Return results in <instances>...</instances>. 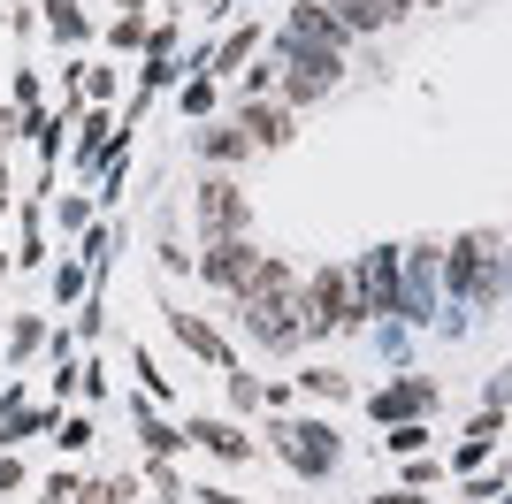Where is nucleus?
<instances>
[{
  "label": "nucleus",
  "instance_id": "7",
  "mask_svg": "<svg viewBox=\"0 0 512 504\" xmlns=\"http://www.w3.org/2000/svg\"><path fill=\"white\" fill-rule=\"evenodd\" d=\"M299 39H314L321 54H329V46H337L344 31H337V23H329V16H321V8H299Z\"/></svg>",
  "mask_w": 512,
  "mask_h": 504
},
{
  "label": "nucleus",
  "instance_id": "3",
  "mask_svg": "<svg viewBox=\"0 0 512 504\" xmlns=\"http://www.w3.org/2000/svg\"><path fill=\"white\" fill-rule=\"evenodd\" d=\"M337 321H352L344 275H314V298H306V329H337Z\"/></svg>",
  "mask_w": 512,
  "mask_h": 504
},
{
  "label": "nucleus",
  "instance_id": "9",
  "mask_svg": "<svg viewBox=\"0 0 512 504\" xmlns=\"http://www.w3.org/2000/svg\"><path fill=\"white\" fill-rule=\"evenodd\" d=\"M390 8H421V0H390Z\"/></svg>",
  "mask_w": 512,
  "mask_h": 504
},
{
  "label": "nucleus",
  "instance_id": "1",
  "mask_svg": "<svg viewBox=\"0 0 512 504\" xmlns=\"http://www.w3.org/2000/svg\"><path fill=\"white\" fill-rule=\"evenodd\" d=\"M245 314H253V329L268 336V344H291V268L260 260L253 283H245Z\"/></svg>",
  "mask_w": 512,
  "mask_h": 504
},
{
  "label": "nucleus",
  "instance_id": "5",
  "mask_svg": "<svg viewBox=\"0 0 512 504\" xmlns=\"http://www.w3.org/2000/svg\"><path fill=\"white\" fill-rule=\"evenodd\" d=\"M337 16L352 23V31H375V23H390L398 8H390V0H337Z\"/></svg>",
  "mask_w": 512,
  "mask_h": 504
},
{
  "label": "nucleus",
  "instance_id": "2",
  "mask_svg": "<svg viewBox=\"0 0 512 504\" xmlns=\"http://www.w3.org/2000/svg\"><path fill=\"white\" fill-rule=\"evenodd\" d=\"M199 222H207L214 245H230L237 222H245V207H237V184H207V191H199Z\"/></svg>",
  "mask_w": 512,
  "mask_h": 504
},
{
  "label": "nucleus",
  "instance_id": "4",
  "mask_svg": "<svg viewBox=\"0 0 512 504\" xmlns=\"http://www.w3.org/2000/svg\"><path fill=\"white\" fill-rule=\"evenodd\" d=\"M329 77H337V54H299V77H291V100H314V92H329Z\"/></svg>",
  "mask_w": 512,
  "mask_h": 504
},
{
  "label": "nucleus",
  "instance_id": "6",
  "mask_svg": "<svg viewBox=\"0 0 512 504\" xmlns=\"http://www.w3.org/2000/svg\"><path fill=\"white\" fill-rule=\"evenodd\" d=\"M291 459H306V466H329V428H291Z\"/></svg>",
  "mask_w": 512,
  "mask_h": 504
},
{
  "label": "nucleus",
  "instance_id": "8",
  "mask_svg": "<svg viewBox=\"0 0 512 504\" xmlns=\"http://www.w3.org/2000/svg\"><path fill=\"white\" fill-rule=\"evenodd\" d=\"M245 130H253L260 146H276V138H283V115H276V107H253V115H245Z\"/></svg>",
  "mask_w": 512,
  "mask_h": 504
}]
</instances>
